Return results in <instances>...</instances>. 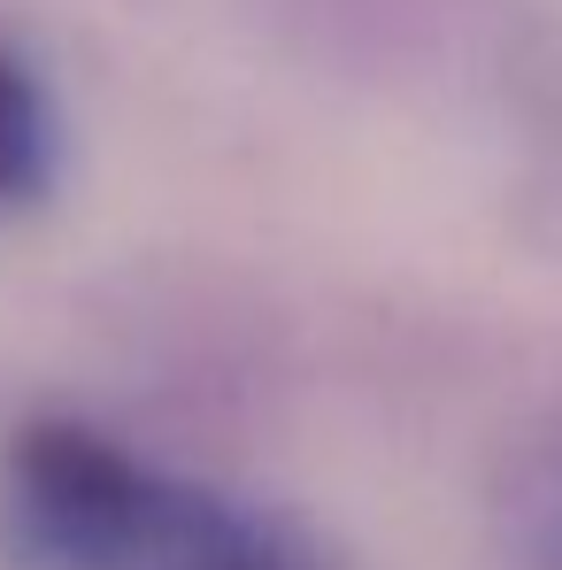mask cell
<instances>
[{
	"instance_id": "cell-1",
	"label": "cell",
	"mask_w": 562,
	"mask_h": 570,
	"mask_svg": "<svg viewBox=\"0 0 562 570\" xmlns=\"http://www.w3.org/2000/svg\"><path fill=\"white\" fill-rule=\"evenodd\" d=\"M16 493H23V524L62 570L162 563L186 501V485L155 478L108 432L70 416H39L16 432Z\"/></svg>"
},
{
	"instance_id": "cell-2",
	"label": "cell",
	"mask_w": 562,
	"mask_h": 570,
	"mask_svg": "<svg viewBox=\"0 0 562 570\" xmlns=\"http://www.w3.org/2000/svg\"><path fill=\"white\" fill-rule=\"evenodd\" d=\"M316 31L363 62H424L463 31L470 0H308Z\"/></svg>"
},
{
	"instance_id": "cell-3",
	"label": "cell",
	"mask_w": 562,
	"mask_h": 570,
	"mask_svg": "<svg viewBox=\"0 0 562 570\" xmlns=\"http://www.w3.org/2000/svg\"><path fill=\"white\" fill-rule=\"evenodd\" d=\"M155 570H316V563H300L270 532H255L247 517H231L216 493H193L186 485L178 524H170V548H162Z\"/></svg>"
},
{
	"instance_id": "cell-4",
	"label": "cell",
	"mask_w": 562,
	"mask_h": 570,
	"mask_svg": "<svg viewBox=\"0 0 562 570\" xmlns=\"http://www.w3.org/2000/svg\"><path fill=\"white\" fill-rule=\"evenodd\" d=\"M55 178V131L39 78L0 47V200H39Z\"/></svg>"
},
{
	"instance_id": "cell-5",
	"label": "cell",
	"mask_w": 562,
	"mask_h": 570,
	"mask_svg": "<svg viewBox=\"0 0 562 570\" xmlns=\"http://www.w3.org/2000/svg\"><path fill=\"white\" fill-rule=\"evenodd\" d=\"M532 540H540V556L562 570V471H548V485H540V517H532Z\"/></svg>"
}]
</instances>
